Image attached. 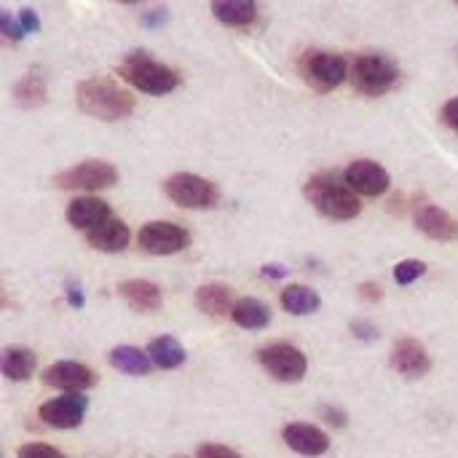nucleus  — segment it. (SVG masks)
<instances>
[{"label":"nucleus","mask_w":458,"mask_h":458,"mask_svg":"<svg viewBox=\"0 0 458 458\" xmlns=\"http://www.w3.org/2000/svg\"><path fill=\"white\" fill-rule=\"evenodd\" d=\"M306 199L314 204V209L330 220H354L362 209L360 196L349 188L346 177H341L338 172H322L314 174L306 182Z\"/></svg>","instance_id":"obj_1"},{"label":"nucleus","mask_w":458,"mask_h":458,"mask_svg":"<svg viewBox=\"0 0 458 458\" xmlns=\"http://www.w3.org/2000/svg\"><path fill=\"white\" fill-rule=\"evenodd\" d=\"M75 102L86 115L99 121H123L134 113V97L107 78L81 81L75 86Z\"/></svg>","instance_id":"obj_2"},{"label":"nucleus","mask_w":458,"mask_h":458,"mask_svg":"<svg viewBox=\"0 0 458 458\" xmlns=\"http://www.w3.org/2000/svg\"><path fill=\"white\" fill-rule=\"evenodd\" d=\"M118 72H121V78H123L126 83H131L137 91L150 94V97L172 94V91H177L180 83H182V78H180L177 70L166 67L164 62H158V59H153V56H148L145 51L129 54V56L121 62Z\"/></svg>","instance_id":"obj_3"},{"label":"nucleus","mask_w":458,"mask_h":458,"mask_svg":"<svg viewBox=\"0 0 458 458\" xmlns=\"http://www.w3.org/2000/svg\"><path fill=\"white\" fill-rule=\"evenodd\" d=\"M115 182H118V169L107 161H81V164L54 174V185L62 191L94 193V191H107Z\"/></svg>","instance_id":"obj_4"},{"label":"nucleus","mask_w":458,"mask_h":458,"mask_svg":"<svg viewBox=\"0 0 458 458\" xmlns=\"http://www.w3.org/2000/svg\"><path fill=\"white\" fill-rule=\"evenodd\" d=\"M164 191L182 209H212L220 201L217 185L209 182L207 177H199V174H191V172L172 174L164 182Z\"/></svg>","instance_id":"obj_5"},{"label":"nucleus","mask_w":458,"mask_h":458,"mask_svg":"<svg viewBox=\"0 0 458 458\" xmlns=\"http://www.w3.org/2000/svg\"><path fill=\"white\" fill-rule=\"evenodd\" d=\"M258 362L263 365V370L271 378H276L282 384H298V381L306 378V370H309L306 354L298 346L284 344V341L268 344L266 349H260L258 352Z\"/></svg>","instance_id":"obj_6"},{"label":"nucleus","mask_w":458,"mask_h":458,"mask_svg":"<svg viewBox=\"0 0 458 458\" xmlns=\"http://www.w3.org/2000/svg\"><path fill=\"white\" fill-rule=\"evenodd\" d=\"M400 81V67L389 56L365 54L354 62V86L368 97H381Z\"/></svg>","instance_id":"obj_7"},{"label":"nucleus","mask_w":458,"mask_h":458,"mask_svg":"<svg viewBox=\"0 0 458 458\" xmlns=\"http://www.w3.org/2000/svg\"><path fill=\"white\" fill-rule=\"evenodd\" d=\"M301 67H303V75L309 78V83L319 91L338 89L349 75V62L338 54H325V51L306 54Z\"/></svg>","instance_id":"obj_8"},{"label":"nucleus","mask_w":458,"mask_h":458,"mask_svg":"<svg viewBox=\"0 0 458 458\" xmlns=\"http://www.w3.org/2000/svg\"><path fill=\"white\" fill-rule=\"evenodd\" d=\"M137 244L140 250L150 252V255H174L188 250L191 244V233L188 228L177 225V223H148L142 225V231L137 233Z\"/></svg>","instance_id":"obj_9"},{"label":"nucleus","mask_w":458,"mask_h":458,"mask_svg":"<svg viewBox=\"0 0 458 458\" xmlns=\"http://www.w3.org/2000/svg\"><path fill=\"white\" fill-rule=\"evenodd\" d=\"M46 386L62 389L64 394H81L83 389H91L97 384V373L75 360H59L43 373Z\"/></svg>","instance_id":"obj_10"},{"label":"nucleus","mask_w":458,"mask_h":458,"mask_svg":"<svg viewBox=\"0 0 458 458\" xmlns=\"http://www.w3.org/2000/svg\"><path fill=\"white\" fill-rule=\"evenodd\" d=\"M344 177H346L349 188H352L357 196H370V199L386 193L389 185H392L389 172H386L378 161H365V158L349 164V169L344 172Z\"/></svg>","instance_id":"obj_11"},{"label":"nucleus","mask_w":458,"mask_h":458,"mask_svg":"<svg viewBox=\"0 0 458 458\" xmlns=\"http://www.w3.org/2000/svg\"><path fill=\"white\" fill-rule=\"evenodd\" d=\"M40 421L54 429H75L86 419V400L83 394H62L56 400H48L38 411Z\"/></svg>","instance_id":"obj_12"},{"label":"nucleus","mask_w":458,"mask_h":458,"mask_svg":"<svg viewBox=\"0 0 458 458\" xmlns=\"http://www.w3.org/2000/svg\"><path fill=\"white\" fill-rule=\"evenodd\" d=\"M282 440L290 451H295L298 456L306 458H317L325 456L327 448H330V437L317 427V424H287L282 429Z\"/></svg>","instance_id":"obj_13"},{"label":"nucleus","mask_w":458,"mask_h":458,"mask_svg":"<svg viewBox=\"0 0 458 458\" xmlns=\"http://www.w3.org/2000/svg\"><path fill=\"white\" fill-rule=\"evenodd\" d=\"M392 368L408 378V381H419L424 378L429 370H432V360L427 354V349L413 341V338H403L394 344V352H392Z\"/></svg>","instance_id":"obj_14"},{"label":"nucleus","mask_w":458,"mask_h":458,"mask_svg":"<svg viewBox=\"0 0 458 458\" xmlns=\"http://www.w3.org/2000/svg\"><path fill=\"white\" fill-rule=\"evenodd\" d=\"M113 217H115V215H113L110 204L102 201V199H97V196H78V199H72L70 207H67V220H70V225L78 228V231H86V233L97 231L99 225H105V223L113 220Z\"/></svg>","instance_id":"obj_15"},{"label":"nucleus","mask_w":458,"mask_h":458,"mask_svg":"<svg viewBox=\"0 0 458 458\" xmlns=\"http://www.w3.org/2000/svg\"><path fill=\"white\" fill-rule=\"evenodd\" d=\"M118 295L134 309V311H142V314H150V311H158L161 303H164V295H161V287L153 284V282H145V279H129V282H121L118 284Z\"/></svg>","instance_id":"obj_16"},{"label":"nucleus","mask_w":458,"mask_h":458,"mask_svg":"<svg viewBox=\"0 0 458 458\" xmlns=\"http://www.w3.org/2000/svg\"><path fill=\"white\" fill-rule=\"evenodd\" d=\"M416 228L424 236L435 239V242H448L456 233V225H454L451 215L443 207H435V204H427V207L416 209Z\"/></svg>","instance_id":"obj_17"},{"label":"nucleus","mask_w":458,"mask_h":458,"mask_svg":"<svg viewBox=\"0 0 458 458\" xmlns=\"http://www.w3.org/2000/svg\"><path fill=\"white\" fill-rule=\"evenodd\" d=\"M89 244L99 252H123L131 242V231L126 223H121L118 217L107 220L105 225H99L97 231L86 233Z\"/></svg>","instance_id":"obj_18"},{"label":"nucleus","mask_w":458,"mask_h":458,"mask_svg":"<svg viewBox=\"0 0 458 458\" xmlns=\"http://www.w3.org/2000/svg\"><path fill=\"white\" fill-rule=\"evenodd\" d=\"M212 16L225 27H250L258 19V5L252 0H215Z\"/></svg>","instance_id":"obj_19"},{"label":"nucleus","mask_w":458,"mask_h":458,"mask_svg":"<svg viewBox=\"0 0 458 458\" xmlns=\"http://www.w3.org/2000/svg\"><path fill=\"white\" fill-rule=\"evenodd\" d=\"M322 306V298L317 290L306 287V284H290L282 290V309L293 317H309L317 314Z\"/></svg>","instance_id":"obj_20"},{"label":"nucleus","mask_w":458,"mask_h":458,"mask_svg":"<svg viewBox=\"0 0 458 458\" xmlns=\"http://www.w3.org/2000/svg\"><path fill=\"white\" fill-rule=\"evenodd\" d=\"M196 306L207 317H225V314L233 311L236 301H233V293L225 284H204L196 293Z\"/></svg>","instance_id":"obj_21"},{"label":"nucleus","mask_w":458,"mask_h":458,"mask_svg":"<svg viewBox=\"0 0 458 458\" xmlns=\"http://www.w3.org/2000/svg\"><path fill=\"white\" fill-rule=\"evenodd\" d=\"M231 319L242 327V330H263L271 325V311L263 301L258 298H242L236 301Z\"/></svg>","instance_id":"obj_22"},{"label":"nucleus","mask_w":458,"mask_h":458,"mask_svg":"<svg viewBox=\"0 0 458 458\" xmlns=\"http://www.w3.org/2000/svg\"><path fill=\"white\" fill-rule=\"evenodd\" d=\"M148 357L161 370H177L185 362V349H182V344L177 338L161 335V338H156V341L148 344Z\"/></svg>","instance_id":"obj_23"},{"label":"nucleus","mask_w":458,"mask_h":458,"mask_svg":"<svg viewBox=\"0 0 458 458\" xmlns=\"http://www.w3.org/2000/svg\"><path fill=\"white\" fill-rule=\"evenodd\" d=\"M110 365L123 376H148L153 370V360L134 346H115L110 352Z\"/></svg>","instance_id":"obj_24"},{"label":"nucleus","mask_w":458,"mask_h":458,"mask_svg":"<svg viewBox=\"0 0 458 458\" xmlns=\"http://www.w3.org/2000/svg\"><path fill=\"white\" fill-rule=\"evenodd\" d=\"M35 365H38L35 354L30 349H21V346L5 349L3 352V360H0V370L11 381H30L32 373H35Z\"/></svg>","instance_id":"obj_25"},{"label":"nucleus","mask_w":458,"mask_h":458,"mask_svg":"<svg viewBox=\"0 0 458 458\" xmlns=\"http://www.w3.org/2000/svg\"><path fill=\"white\" fill-rule=\"evenodd\" d=\"M13 97H16V102H19L21 107H27V110L40 107V105L48 99V91H46V81H43V75L32 67L24 78H19V81H16V86H13Z\"/></svg>","instance_id":"obj_26"},{"label":"nucleus","mask_w":458,"mask_h":458,"mask_svg":"<svg viewBox=\"0 0 458 458\" xmlns=\"http://www.w3.org/2000/svg\"><path fill=\"white\" fill-rule=\"evenodd\" d=\"M424 274H427V266L421 260H403V263L394 266V282L400 287H408V284L419 282Z\"/></svg>","instance_id":"obj_27"},{"label":"nucleus","mask_w":458,"mask_h":458,"mask_svg":"<svg viewBox=\"0 0 458 458\" xmlns=\"http://www.w3.org/2000/svg\"><path fill=\"white\" fill-rule=\"evenodd\" d=\"M16 458H64L62 451H56L54 445H46V443H30V445H21Z\"/></svg>","instance_id":"obj_28"},{"label":"nucleus","mask_w":458,"mask_h":458,"mask_svg":"<svg viewBox=\"0 0 458 458\" xmlns=\"http://www.w3.org/2000/svg\"><path fill=\"white\" fill-rule=\"evenodd\" d=\"M0 32L8 38V40H21L24 38V30L19 24V16H11L8 11L0 13Z\"/></svg>","instance_id":"obj_29"},{"label":"nucleus","mask_w":458,"mask_h":458,"mask_svg":"<svg viewBox=\"0 0 458 458\" xmlns=\"http://www.w3.org/2000/svg\"><path fill=\"white\" fill-rule=\"evenodd\" d=\"M352 335L357 338V341H365V344H373V341H378V327L373 325V322H362V319H354L352 322Z\"/></svg>","instance_id":"obj_30"},{"label":"nucleus","mask_w":458,"mask_h":458,"mask_svg":"<svg viewBox=\"0 0 458 458\" xmlns=\"http://www.w3.org/2000/svg\"><path fill=\"white\" fill-rule=\"evenodd\" d=\"M196 458H242L233 448L220 445V443H207L196 451Z\"/></svg>","instance_id":"obj_31"},{"label":"nucleus","mask_w":458,"mask_h":458,"mask_svg":"<svg viewBox=\"0 0 458 458\" xmlns=\"http://www.w3.org/2000/svg\"><path fill=\"white\" fill-rule=\"evenodd\" d=\"M19 24L24 30V35H35L40 30V19H38V13L32 8H21L19 11Z\"/></svg>","instance_id":"obj_32"},{"label":"nucleus","mask_w":458,"mask_h":458,"mask_svg":"<svg viewBox=\"0 0 458 458\" xmlns=\"http://www.w3.org/2000/svg\"><path fill=\"white\" fill-rule=\"evenodd\" d=\"M322 419H325L333 429H344V427L349 424V416H346L341 408H333V405L322 408Z\"/></svg>","instance_id":"obj_33"},{"label":"nucleus","mask_w":458,"mask_h":458,"mask_svg":"<svg viewBox=\"0 0 458 458\" xmlns=\"http://www.w3.org/2000/svg\"><path fill=\"white\" fill-rule=\"evenodd\" d=\"M443 121H445L454 131H458V97L448 99V102L443 105Z\"/></svg>","instance_id":"obj_34"},{"label":"nucleus","mask_w":458,"mask_h":458,"mask_svg":"<svg viewBox=\"0 0 458 458\" xmlns=\"http://www.w3.org/2000/svg\"><path fill=\"white\" fill-rule=\"evenodd\" d=\"M166 8H150L148 13H145V27H161L164 21H166Z\"/></svg>","instance_id":"obj_35"},{"label":"nucleus","mask_w":458,"mask_h":458,"mask_svg":"<svg viewBox=\"0 0 458 458\" xmlns=\"http://www.w3.org/2000/svg\"><path fill=\"white\" fill-rule=\"evenodd\" d=\"M360 295L365 301H370V303H378L381 301V287L376 282H365V284H360Z\"/></svg>","instance_id":"obj_36"},{"label":"nucleus","mask_w":458,"mask_h":458,"mask_svg":"<svg viewBox=\"0 0 458 458\" xmlns=\"http://www.w3.org/2000/svg\"><path fill=\"white\" fill-rule=\"evenodd\" d=\"M284 274H287L284 266H266V268H263V276H268V279H279V276H284Z\"/></svg>","instance_id":"obj_37"},{"label":"nucleus","mask_w":458,"mask_h":458,"mask_svg":"<svg viewBox=\"0 0 458 458\" xmlns=\"http://www.w3.org/2000/svg\"><path fill=\"white\" fill-rule=\"evenodd\" d=\"M67 295H70V303H72L75 309H81V306H83V295L78 293V287H75V284H70V287H67Z\"/></svg>","instance_id":"obj_38"}]
</instances>
